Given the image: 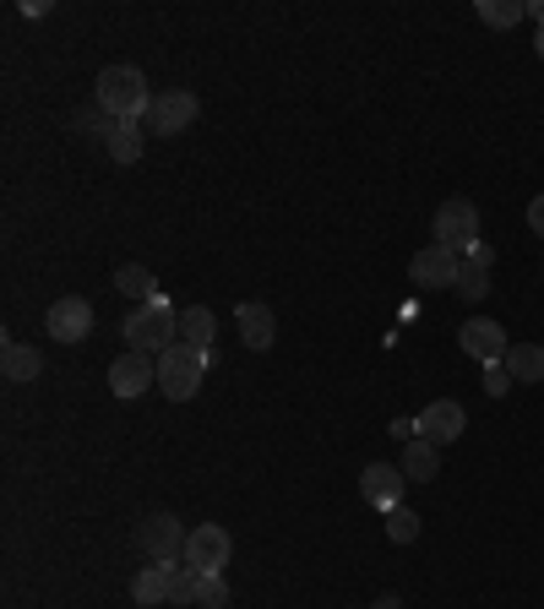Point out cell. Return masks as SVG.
Returning a JSON list of instances; mask_svg holds the SVG:
<instances>
[{"mask_svg":"<svg viewBox=\"0 0 544 609\" xmlns=\"http://www.w3.org/2000/svg\"><path fill=\"white\" fill-rule=\"evenodd\" d=\"M534 50H540V61H544V28H540V39H534Z\"/></svg>","mask_w":544,"mask_h":609,"instance_id":"cell-31","label":"cell"},{"mask_svg":"<svg viewBox=\"0 0 544 609\" xmlns=\"http://www.w3.org/2000/svg\"><path fill=\"white\" fill-rule=\"evenodd\" d=\"M153 381H158V359H153V354L126 348V354L109 365V392H115V398H142Z\"/></svg>","mask_w":544,"mask_h":609,"instance_id":"cell-9","label":"cell"},{"mask_svg":"<svg viewBox=\"0 0 544 609\" xmlns=\"http://www.w3.org/2000/svg\"><path fill=\"white\" fill-rule=\"evenodd\" d=\"M458 294H463L469 305H479V300L490 294V267H469V262H463V272H458Z\"/></svg>","mask_w":544,"mask_h":609,"instance_id":"cell-25","label":"cell"},{"mask_svg":"<svg viewBox=\"0 0 544 609\" xmlns=\"http://www.w3.org/2000/svg\"><path fill=\"white\" fill-rule=\"evenodd\" d=\"M197 115H202L197 93H180V87H169V93H158V98H153V109L142 115V132L180 136V132H191V120H197Z\"/></svg>","mask_w":544,"mask_h":609,"instance_id":"cell-5","label":"cell"},{"mask_svg":"<svg viewBox=\"0 0 544 609\" xmlns=\"http://www.w3.org/2000/svg\"><path fill=\"white\" fill-rule=\"evenodd\" d=\"M458 272H463V256L430 240V245H425V251L414 256V267H408V277H414L419 288H458Z\"/></svg>","mask_w":544,"mask_h":609,"instance_id":"cell-8","label":"cell"},{"mask_svg":"<svg viewBox=\"0 0 544 609\" xmlns=\"http://www.w3.org/2000/svg\"><path fill=\"white\" fill-rule=\"evenodd\" d=\"M126 343H132L136 354H164V348H175L180 343V316L169 311V300L158 294V300H147V305H136L132 316H126Z\"/></svg>","mask_w":544,"mask_h":609,"instance_id":"cell-3","label":"cell"},{"mask_svg":"<svg viewBox=\"0 0 544 609\" xmlns=\"http://www.w3.org/2000/svg\"><path fill=\"white\" fill-rule=\"evenodd\" d=\"M207 365H212V354L191 348V343L164 348V354H158V387H164V398H169V403H191V398L202 392Z\"/></svg>","mask_w":544,"mask_h":609,"instance_id":"cell-2","label":"cell"},{"mask_svg":"<svg viewBox=\"0 0 544 609\" xmlns=\"http://www.w3.org/2000/svg\"><path fill=\"white\" fill-rule=\"evenodd\" d=\"M197 609H229V582H223V571H218V577H202Z\"/></svg>","mask_w":544,"mask_h":609,"instance_id":"cell-26","label":"cell"},{"mask_svg":"<svg viewBox=\"0 0 544 609\" xmlns=\"http://www.w3.org/2000/svg\"><path fill=\"white\" fill-rule=\"evenodd\" d=\"M506 370H512V381H544V348L540 343H512L506 348Z\"/></svg>","mask_w":544,"mask_h":609,"instance_id":"cell-20","label":"cell"},{"mask_svg":"<svg viewBox=\"0 0 544 609\" xmlns=\"http://www.w3.org/2000/svg\"><path fill=\"white\" fill-rule=\"evenodd\" d=\"M512 387V370H506V359H495V365H484V392L490 398H501Z\"/></svg>","mask_w":544,"mask_h":609,"instance_id":"cell-27","label":"cell"},{"mask_svg":"<svg viewBox=\"0 0 544 609\" xmlns=\"http://www.w3.org/2000/svg\"><path fill=\"white\" fill-rule=\"evenodd\" d=\"M186 528L164 512V517H147L142 528H136V549L147 555V566H169V560H186Z\"/></svg>","mask_w":544,"mask_h":609,"instance_id":"cell-6","label":"cell"},{"mask_svg":"<svg viewBox=\"0 0 544 609\" xmlns=\"http://www.w3.org/2000/svg\"><path fill=\"white\" fill-rule=\"evenodd\" d=\"M381 523H387V539H393V544H414V539H419V517H414L408 506H393Z\"/></svg>","mask_w":544,"mask_h":609,"instance_id":"cell-24","label":"cell"},{"mask_svg":"<svg viewBox=\"0 0 544 609\" xmlns=\"http://www.w3.org/2000/svg\"><path fill=\"white\" fill-rule=\"evenodd\" d=\"M523 17H529L523 0H479V22L484 28H517Z\"/></svg>","mask_w":544,"mask_h":609,"instance_id":"cell-23","label":"cell"},{"mask_svg":"<svg viewBox=\"0 0 544 609\" xmlns=\"http://www.w3.org/2000/svg\"><path fill=\"white\" fill-rule=\"evenodd\" d=\"M463 262H469V267H490V262H495V251L479 240V245H469V251H463Z\"/></svg>","mask_w":544,"mask_h":609,"instance_id":"cell-28","label":"cell"},{"mask_svg":"<svg viewBox=\"0 0 544 609\" xmlns=\"http://www.w3.org/2000/svg\"><path fill=\"white\" fill-rule=\"evenodd\" d=\"M0 370H6V381H33V376L44 370V354H39L33 343L6 338V348H0Z\"/></svg>","mask_w":544,"mask_h":609,"instance_id":"cell-15","label":"cell"},{"mask_svg":"<svg viewBox=\"0 0 544 609\" xmlns=\"http://www.w3.org/2000/svg\"><path fill=\"white\" fill-rule=\"evenodd\" d=\"M153 87H147V76L136 66H104L98 71V82H93V104L109 115V120H142L147 109H153Z\"/></svg>","mask_w":544,"mask_h":609,"instance_id":"cell-1","label":"cell"},{"mask_svg":"<svg viewBox=\"0 0 544 609\" xmlns=\"http://www.w3.org/2000/svg\"><path fill=\"white\" fill-rule=\"evenodd\" d=\"M132 599L142 609L169 605V571H164V566H142V571L132 577Z\"/></svg>","mask_w":544,"mask_h":609,"instance_id":"cell-19","label":"cell"},{"mask_svg":"<svg viewBox=\"0 0 544 609\" xmlns=\"http://www.w3.org/2000/svg\"><path fill=\"white\" fill-rule=\"evenodd\" d=\"M370 609H404V599H398V594H381V599H376Z\"/></svg>","mask_w":544,"mask_h":609,"instance_id":"cell-30","label":"cell"},{"mask_svg":"<svg viewBox=\"0 0 544 609\" xmlns=\"http://www.w3.org/2000/svg\"><path fill=\"white\" fill-rule=\"evenodd\" d=\"M44 327H50V338L55 343H82L87 333H93V305H87L82 294H66V300L50 305Z\"/></svg>","mask_w":544,"mask_h":609,"instance_id":"cell-13","label":"cell"},{"mask_svg":"<svg viewBox=\"0 0 544 609\" xmlns=\"http://www.w3.org/2000/svg\"><path fill=\"white\" fill-rule=\"evenodd\" d=\"M398 469L408 474V484H430V479L441 474V452H436L425 435H414L404 447V463H398Z\"/></svg>","mask_w":544,"mask_h":609,"instance_id":"cell-16","label":"cell"},{"mask_svg":"<svg viewBox=\"0 0 544 609\" xmlns=\"http://www.w3.org/2000/svg\"><path fill=\"white\" fill-rule=\"evenodd\" d=\"M229 528H218V523H202V528H191V539H186V566H197L202 577H218L223 566H229Z\"/></svg>","mask_w":544,"mask_h":609,"instance_id":"cell-7","label":"cell"},{"mask_svg":"<svg viewBox=\"0 0 544 609\" xmlns=\"http://www.w3.org/2000/svg\"><path fill=\"white\" fill-rule=\"evenodd\" d=\"M234 327H240L245 348H257V354H268L272 338H278V316H272L262 300H245V305H234Z\"/></svg>","mask_w":544,"mask_h":609,"instance_id":"cell-14","label":"cell"},{"mask_svg":"<svg viewBox=\"0 0 544 609\" xmlns=\"http://www.w3.org/2000/svg\"><path fill=\"white\" fill-rule=\"evenodd\" d=\"M212 338H218V316H212L207 305H191V311H180V343H191V348L212 354Z\"/></svg>","mask_w":544,"mask_h":609,"instance_id":"cell-18","label":"cell"},{"mask_svg":"<svg viewBox=\"0 0 544 609\" xmlns=\"http://www.w3.org/2000/svg\"><path fill=\"white\" fill-rule=\"evenodd\" d=\"M458 343L469 348V359H479V365H495V359H506V327L501 322H490V316H469L463 327H458Z\"/></svg>","mask_w":544,"mask_h":609,"instance_id":"cell-11","label":"cell"},{"mask_svg":"<svg viewBox=\"0 0 544 609\" xmlns=\"http://www.w3.org/2000/svg\"><path fill=\"white\" fill-rule=\"evenodd\" d=\"M164 571H169V605H197V594H202V571L186 566V560H169Z\"/></svg>","mask_w":544,"mask_h":609,"instance_id":"cell-21","label":"cell"},{"mask_svg":"<svg viewBox=\"0 0 544 609\" xmlns=\"http://www.w3.org/2000/svg\"><path fill=\"white\" fill-rule=\"evenodd\" d=\"M404 490H408V474L404 469H393V463H370L365 474H359V495L387 517L393 506H404Z\"/></svg>","mask_w":544,"mask_h":609,"instance_id":"cell-10","label":"cell"},{"mask_svg":"<svg viewBox=\"0 0 544 609\" xmlns=\"http://www.w3.org/2000/svg\"><path fill=\"white\" fill-rule=\"evenodd\" d=\"M529 229H534V234H544V191L529 202Z\"/></svg>","mask_w":544,"mask_h":609,"instance_id":"cell-29","label":"cell"},{"mask_svg":"<svg viewBox=\"0 0 544 609\" xmlns=\"http://www.w3.org/2000/svg\"><path fill=\"white\" fill-rule=\"evenodd\" d=\"M414 424H419V435L430 447H447V441H458L469 430V413H463V403H452V398H436V403H425V413Z\"/></svg>","mask_w":544,"mask_h":609,"instance_id":"cell-12","label":"cell"},{"mask_svg":"<svg viewBox=\"0 0 544 609\" xmlns=\"http://www.w3.org/2000/svg\"><path fill=\"white\" fill-rule=\"evenodd\" d=\"M430 234H436V245H447V251H469L479 245V207L469 197H452V202L436 207V218H430Z\"/></svg>","mask_w":544,"mask_h":609,"instance_id":"cell-4","label":"cell"},{"mask_svg":"<svg viewBox=\"0 0 544 609\" xmlns=\"http://www.w3.org/2000/svg\"><path fill=\"white\" fill-rule=\"evenodd\" d=\"M115 288H121L126 300H142V305L164 294V288H158V277H153L147 267H136V262H132V267H121V272H115Z\"/></svg>","mask_w":544,"mask_h":609,"instance_id":"cell-22","label":"cell"},{"mask_svg":"<svg viewBox=\"0 0 544 609\" xmlns=\"http://www.w3.org/2000/svg\"><path fill=\"white\" fill-rule=\"evenodd\" d=\"M142 120H115L109 126V136H104V153L115 158V164H136L142 158Z\"/></svg>","mask_w":544,"mask_h":609,"instance_id":"cell-17","label":"cell"}]
</instances>
